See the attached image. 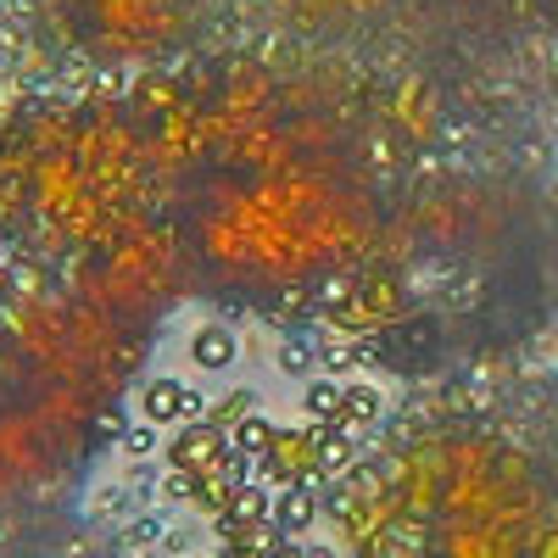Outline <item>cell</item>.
<instances>
[{"instance_id":"1","label":"cell","mask_w":558,"mask_h":558,"mask_svg":"<svg viewBox=\"0 0 558 558\" xmlns=\"http://www.w3.org/2000/svg\"><path fill=\"white\" fill-rule=\"evenodd\" d=\"M179 246L223 296H302L347 274L375 235L352 140L302 112L235 118L179 179Z\"/></svg>"},{"instance_id":"2","label":"cell","mask_w":558,"mask_h":558,"mask_svg":"<svg viewBox=\"0 0 558 558\" xmlns=\"http://www.w3.org/2000/svg\"><path fill=\"white\" fill-rule=\"evenodd\" d=\"M57 39L96 68H151L196 51L207 0H45Z\"/></svg>"},{"instance_id":"3","label":"cell","mask_w":558,"mask_h":558,"mask_svg":"<svg viewBox=\"0 0 558 558\" xmlns=\"http://www.w3.org/2000/svg\"><path fill=\"white\" fill-rule=\"evenodd\" d=\"M229 357H235V341H229L223 330H202L196 336V363L202 368H223Z\"/></svg>"},{"instance_id":"4","label":"cell","mask_w":558,"mask_h":558,"mask_svg":"<svg viewBox=\"0 0 558 558\" xmlns=\"http://www.w3.org/2000/svg\"><path fill=\"white\" fill-rule=\"evenodd\" d=\"M296 558H336V553H324V547H302Z\"/></svg>"}]
</instances>
